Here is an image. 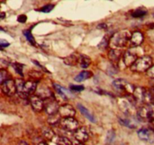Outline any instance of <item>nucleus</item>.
Returning <instances> with one entry per match:
<instances>
[{
    "label": "nucleus",
    "mask_w": 154,
    "mask_h": 145,
    "mask_svg": "<svg viewBox=\"0 0 154 145\" xmlns=\"http://www.w3.org/2000/svg\"><path fill=\"white\" fill-rule=\"evenodd\" d=\"M147 13V11L145 8H140L136 9L135 11H134L132 13V16L135 18H140L142 17L145 16Z\"/></svg>",
    "instance_id": "obj_24"
},
{
    "label": "nucleus",
    "mask_w": 154,
    "mask_h": 145,
    "mask_svg": "<svg viewBox=\"0 0 154 145\" xmlns=\"http://www.w3.org/2000/svg\"><path fill=\"white\" fill-rule=\"evenodd\" d=\"M10 45L8 41L5 40V39H0V48H5Z\"/></svg>",
    "instance_id": "obj_38"
},
{
    "label": "nucleus",
    "mask_w": 154,
    "mask_h": 145,
    "mask_svg": "<svg viewBox=\"0 0 154 145\" xmlns=\"http://www.w3.org/2000/svg\"><path fill=\"white\" fill-rule=\"evenodd\" d=\"M72 144L73 145H84L82 142H80V141L75 140V141H72Z\"/></svg>",
    "instance_id": "obj_41"
},
{
    "label": "nucleus",
    "mask_w": 154,
    "mask_h": 145,
    "mask_svg": "<svg viewBox=\"0 0 154 145\" xmlns=\"http://www.w3.org/2000/svg\"><path fill=\"white\" fill-rule=\"evenodd\" d=\"M18 145H29L28 144H27L26 142V141H21L19 143V144Z\"/></svg>",
    "instance_id": "obj_43"
},
{
    "label": "nucleus",
    "mask_w": 154,
    "mask_h": 145,
    "mask_svg": "<svg viewBox=\"0 0 154 145\" xmlns=\"http://www.w3.org/2000/svg\"><path fill=\"white\" fill-rule=\"evenodd\" d=\"M2 92L8 96H12L17 93V87L15 81L8 79L1 84Z\"/></svg>",
    "instance_id": "obj_8"
},
{
    "label": "nucleus",
    "mask_w": 154,
    "mask_h": 145,
    "mask_svg": "<svg viewBox=\"0 0 154 145\" xmlns=\"http://www.w3.org/2000/svg\"><path fill=\"white\" fill-rule=\"evenodd\" d=\"M79 64L83 69H87L91 64V60L89 57L86 55H80L79 57Z\"/></svg>",
    "instance_id": "obj_21"
},
{
    "label": "nucleus",
    "mask_w": 154,
    "mask_h": 145,
    "mask_svg": "<svg viewBox=\"0 0 154 145\" xmlns=\"http://www.w3.org/2000/svg\"><path fill=\"white\" fill-rule=\"evenodd\" d=\"M5 0H0V2H4Z\"/></svg>",
    "instance_id": "obj_46"
},
{
    "label": "nucleus",
    "mask_w": 154,
    "mask_h": 145,
    "mask_svg": "<svg viewBox=\"0 0 154 145\" xmlns=\"http://www.w3.org/2000/svg\"><path fill=\"white\" fill-rule=\"evenodd\" d=\"M133 96L135 101H138L144 103L145 105H149L153 102V96L150 90H146L143 87H137L135 89L133 93Z\"/></svg>",
    "instance_id": "obj_2"
},
{
    "label": "nucleus",
    "mask_w": 154,
    "mask_h": 145,
    "mask_svg": "<svg viewBox=\"0 0 154 145\" xmlns=\"http://www.w3.org/2000/svg\"><path fill=\"white\" fill-rule=\"evenodd\" d=\"M152 66V59L149 56H143L139 57L131 66V70L136 72H147Z\"/></svg>",
    "instance_id": "obj_3"
},
{
    "label": "nucleus",
    "mask_w": 154,
    "mask_h": 145,
    "mask_svg": "<svg viewBox=\"0 0 154 145\" xmlns=\"http://www.w3.org/2000/svg\"><path fill=\"white\" fill-rule=\"evenodd\" d=\"M109 41L110 39H108L107 37H104L103 39L101 41L100 43L98 45V48L101 50H105L108 48V46L109 45Z\"/></svg>",
    "instance_id": "obj_28"
},
{
    "label": "nucleus",
    "mask_w": 154,
    "mask_h": 145,
    "mask_svg": "<svg viewBox=\"0 0 154 145\" xmlns=\"http://www.w3.org/2000/svg\"><path fill=\"white\" fill-rule=\"evenodd\" d=\"M54 90L57 91V93L59 95H60V96H62L63 99H67L68 97H71L72 96V94L69 90H66L60 84H54Z\"/></svg>",
    "instance_id": "obj_16"
},
{
    "label": "nucleus",
    "mask_w": 154,
    "mask_h": 145,
    "mask_svg": "<svg viewBox=\"0 0 154 145\" xmlns=\"http://www.w3.org/2000/svg\"><path fill=\"white\" fill-rule=\"evenodd\" d=\"M37 95L38 96H40L42 99H48V98L52 97V93H51V90H49L48 87H42L40 89L38 90V93Z\"/></svg>",
    "instance_id": "obj_20"
},
{
    "label": "nucleus",
    "mask_w": 154,
    "mask_h": 145,
    "mask_svg": "<svg viewBox=\"0 0 154 145\" xmlns=\"http://www.w3.org/2000/svg\"><path fill=\"white\" fill-rule=\"evenodd\" d=\"M23 35L26 38L27 41L29 42L30 44H32V45H36V42L35 41L34 37H33L31 31L30 30H24L23 31Z\"/></svg>",
    "instance_id": "obj_25"
},
{
    "label": "nucleus",
    "mask_w": 154,
    "mask_h": 145,
    "mask_svg": "<svg viewBox=\"0 0 154 145\" xmlns=\"http://www.w3.org/2000/svg\"><path fill=\"white\" fill-rule=\"evenodd\" d=\"M9 74L5 69H0V84H2L5 81L9 79Z\"/></svg>",
    "instance_id": "obj_27"
},
{
    "label": "nucleus",
    "mask_w": 154,
    "mask_h": 145,
    "mask_svg": "<svg viewBox=\"0 0 154 145\" xmlns=\"http://www.w3.org/2000/svg\"><path fill=\"white\" fill-rule=\"evenodd\" d=\"M29 102L32 108L35 112H41L44 109V100L38 95H33L29 98Z\"/></svg>",
    "instance_id": "obj_10"
},
{
    "label": "nucleus",
    "mask_w": 154,
    "mask_h": 145,
    "mask_svg": "<svg viewBox=\"0 0 154 145\" xmlns=\"http://www.w3.org/2000/svg\"><path fill=\"white\" fill-rule=\"evenodd\" d=\"M119 122L123 126L130 128V129H135L137 126L136 123L134 121V120H131V119L129 118H119Z\"/></svg>",
    "instance_id": "obj_22"
},
{
    "label": "nucleus",
    "mask_w": 154,
    "mask_h": 145,
    "mask_svg": "<svg viewBox=\"0 0 154 145\" xmlns=\"http://www.w3.org/2000/svg\"><path fill=\"white\" fill-rule=\"evenodd\" d=\"M44 136L48 140H52L54 137V132L50 129H45L43 131Z\"/></svg>",
    "instance_id": "obj_32"
},
{
    "label": "nucleus",
    "mask_w": 154,
    "mask_h": 145,
    "mask_svg": "<svg viewBox=\"0 0 154 145\" xmlns=\"http://www.w3.org/2000/svg\"><path fill=\"white\" fill-rule=\"evenodd\" d=\"M138 117L143 120L153 121L154 120V104H149L141 107L138 111Z\"/></svg>",
    "instance_id": "obj_4"
},
{
    "label": "nucleus",
    "mask_w": 154,
    "mask_h": 145,
    "mask_svg": "<svg viewBox=\"0 0 154 145\" xmlns=\"http://www.w3.org/2000/svg\"><path fill=\"white\" fill-rule=\"evenodd\" d=\"M79 57L80 56L78 57L75 54H72V55H70L69 57L65 58L64 63L69 66H75L79 62Z\"/></svg>",
    "instance_id": "obj_23"
},
{
    "label": "nucleus",
    "mask_w": 154,
    "mask_h": 145,
    "mask_svg": "<svg viewBox=\"0 0 154 145\" xmlns=\"http://www.w3.org/2000/svg\"><path fill=\"white\" fill-rule=\"evenodd\" d=\"M147 75L150 78H154V65H152L151 67L147 71Z\"/></svg>",
    "instance_id": "obj_37"
},
{
    "label": "nucleus",
    "mask_w": 154,
    "mask_h": 145,
    "mask_svg": "<svg viewBox=\"0 0 154 145\" xmlns=\"http://www.w3.org/2000/svg\"><path fill=\"white\" fill-rule=\"evenodd\" d=\"M144 42V35L140 31H135L132 34L130 39V44L133 48L139 47Z\"/></svg>",
    "instance_id": "obj_15"
},
{
    "label": "nucleus",
    "mask_w": 154,
    "mask_h": 145,
    "mask_svg": "<svg viewBox=\"0 0 154 145\" xmlns=\"http://www.w3.org/2000/svg\"><path fill=\"white\" fill-rule=\"evenodd\" d=\"M108 57L113 63H118L121 57V51L119 49H111L108 54Z\"/></svg>",
    "instance_id": "obj_18"
},
{
    "label": "nucleus",
    "mask_w": 154,
    "mask_h": 145,
    "mask_svg": "<svg viewBox=\"0 0 154 145\" xmlns=\"http://www.w3.org/2000/svg\"><path fill=\"white\" fill-rule=\"evenodd\" d=\"M113 85L114 87H115L116 88L120 90H125L127 93H132L133 94L134 90H135V87H134L132 84H130L129 83H128L126 80L122 79H116L113 81Z\"/></svg>",
    "instance_id": "obj_9"
},
{
    "label": "nucleus",
    "mask_w": 154,
    "mask_h": 145,
    "mask_svg": "<svg viewBox=\"0 0 154 145\" xmlns=\"http://www.w3.org/2000/svg\"><path fill=\"white\" fill-rule=\"evenodd\" d=\"M78 107L81 114H82L86 118L88 119V120H90V122H92V123H96V119H95V117H93V114H92L84 106V105H82L81 104H78Z\"/></svg>",
    "instance_id": "obj_17"
},
{
    "label": "nucleus",
    "mask_w": 154,
    "mask_h": 145,
    "mask_svg": "<svg viewBox=\"0 0 154 145\" xmlns=\"http://www.w3.org/2000/svg\"><path fill=\"white\" fill-rule=\"evenodd\" d=\"M37 86L38 84L36 83V81H26V82H25V84H24L22 92L18 93V95H19L22 99H27L29 95H32L34 92H35L36 89H37Z\"/></svg>",
    "instance_id": "obj_7"
},
{
    "label": "nucleus",
    "mask_w": 154,
    "mask_h": 145,
    "mask_svg": "<svg viewBox=\"0 0 154 145\" xmlns=\"http://www.w3.org/2000/svg\"><path fill=\"white\" fill-rule=\"evenodd\" d=\"M32 62H33V63H35V64H36V65H37L38 66H39V67H40L41 69H43V70H45V72H48V71L47 70V69H45V67H44V66H40V64H39V63H38L37 61H34V60H32Z\"/></svg>",
    "instance_id": "obj_40"
},
{
    "label": "nucleus",
    "mask_w": 154,
    "mask_h": 145,
    "mask_svg": "<svg viewBox=\"0 0 154 145\" xmlns=\"http://www.w3.org/2000/svg\"><path fill=\"white\" fill-rule=\"evenodd\" d=\"M54 8V5L49 4L44 6V7L42 8L39 11H40L41 12H43V13H49V12H51Z\"/></svg>",
    "instance_id": "obj_33"
},
{
    "label": "nucleus",
    "mask_w": 154,
    "mask_h": 145,
    "mask_svg": "<svg viewBox=\"0 0 154 145\" xmlns=\"http://www.w3.org/2000/svg\"><path fill=\"white\" fill-rule=\"evenodd\" d=\"M71 90L77 92H81L84 90V87L83 85H71L70 86Z\"/></svg>",
    "instance_id": "obj_35"
},
{
    "label": "nucleus",
    "mask_w": 154,
    "mask_h": 145,
    "mask_svg": "<svg viewBox=\"0 0 154 145\" xmlns=\"http://www.w3.org/2000/svg\"><path fill=\"white\" fill-rule=\"evenodd\" d=\"M153 104H154V99H153Z\"/></svg>",
    "instance_id": "obj_47"
},
{
    "label": "nucleus",
    "mask_w": 154,
    "mask_h": 145,
    "mask_svg": "<svg viewBox=\"0 0 154 145\" xmlns=\"http://www.w3.org/2000/svg\"><path fill=\"white\" fill-rule=\"evenodd\" d=\"M38 145H48V144H47V143H45V142H41Z\"/></svg>",
    "instance_id": "obj_44"
},
{
    "label": "nucleus",
    "mask_w": 154,
    "mask_h": 145,
    "mask_svg": "<svg viewBox=\"0 0 154 145\" xmlns=\"http://www.w3.org/2000/svg\"><path fill=\"white\" fill-rule=\"evenodd\" d=\"M57 144L58 145H73L72 141H71L70 140L66 138H60Z\"/></svg>",
    "instance_id": "obj_34"
},
{
    "label": "nucleus",
    "mask_w": 154,
    "mask_h": 145,
    "mask_svg": "<svg viewBox=\"0 0 154 145\" xmlns=\"http://www.w3.org/2000/svg\"><path fill=\"white\" fill-rule=\"evenodd\" d=\"M0 31H5V29L2 28V27L0 26Z\"/></svg>",
    "instance_id": "obj_45"
},
{
    "label": "nucleus",
    "mask_w": 154,
    "mask_h": 145,
    "mask_svg": "<svg viewBox=\"0 0 154 145\" xmlns=\"http://www.w3.org/2000/svg\"><path fill=\"white\" fill-rule=\"evenodd\" d=\"M147 36H148L149 40L154 43V27H152L147 31Z\"/></svg>",
    "instance_id": "obj_36"
},
{
    "label": "nucleus",
    "mask_w": 154,
    "mask_h": 145,
    "mask_svg": "<svg viewBox=\"0 0 154 145\" xmlns=\"http://www.w3.org/2000/svg\"><path fill=\"white\" fill-rule=\"evenodd\" d=\"M115 132L113 130H110L109 132H108V134H107V143H108V144H111V143L114 141V139H115Z\"/></svg>",
    "instance_id": "obj_31"
},
{
    "label": "nucleus",
    "mask_w": 154,
    "mask_h": 145,
    "mask_svg": "<svg viewBox=\"0 0 154 145\" xmlns=\"http://www.w3.org/2000/svg\"><path fill=\"white\" fill-rule=\"evenodd\" d=\"M58 113L62 118H66V117H74L76 111L72 105L66 104L60 107Z\"/></svg>",
    "instance_id": "obj_11"
},
{
    "label": "nucleus",
    "mask_w": 154,
    "mask_h": 145,
    "mask_svg": "<svg viewBox=\"0 0 154 145\" xmlns=\"http://www.w3.org/2000/svg\"><path fill=\"white\" fill-rule=\"evenodd\" d=\"M92 76H93V73L91 72H89V71H83L81 73L78 74V75H76V77L75 78V81H77V82H81V81H84L89 79Z\"/></svg>",
    "instance_id": "obj_19"
},
{
    "label": "nucleus",
    "mask_w": 154,
    "mask_h": 145,
    "mask_svg": "<svg viewBox=\"0 0 154 145\" xmlns=\"http://www.w3.org/2000/svg\"><path fill=\"white\" fill-rule=\"evenodd\" d=\"M123 62L126 67H131L138 60V55L132 51H126L123 56Z\"/></svg>",
    "instance_id": "obj_13"
},
{
    "label": "nucleus",
    "mask_w": 154,
    "mask_h": 145,
    "mask_svg": "<svg viewBox=\"0 0 154 145\" xmlns=\"http://www.w3.org/2000/svg\"><path fill=\"white\" fill-rule=\"evenodd\" d=\"M59 125L62 129L68 132H75L79 128V123L74 117L62 118L59 122Z\"/></svg>",
    "instance_id": "obj_6"
},
{
    "label": "nucleus",
    "mask_w": 154,
    "mask_h": 145,
    "mask_svg": "<svg viewBox=\"0 0 154 145\" xmlns=\"http://www.w3.org/2000/svg\"><path fill=\"white\" fill-rule=\"evenodd\" d=\"M74 137H75V140L84 143L88 139L89 134L86 128L81 127L78 128L76 131L74 132Z\"/></svg>",
    "instance_id": "obj_14"
},
{
    "label": "nucleus",
    "mask_w": 154,
    "mask_h": 145,
    "mask_svg": "<svg viewBox=\"0 0 154 145\" xmlns=\"http://www.w3.org/2000/svg\"><path fill=\"white\" fill-rule=\"evenodd\" d=\"M12 66L14 69V70L16 71L17 73L19 74L20 76H23V66L22 64L18 63H14L12 64Z\"/></svg>",
    "instance_id": "obj_29"
},
{
    "label": "nucleus",
    "mask_w": 154,
    "mask_h": 145,
    "mask_svg": "<svg viewBox=\"0 0 154 145\" xmlns=\"http://www.w3.org/2000/svg\"><path fill=\"white\" fill-rule=\"evenodd\" d=\"M131 34L130 32L127 29L120 30L113 35L110 39L109 46L111 49H120L124 48L129 42H130Z\"/></svg>",
    "instance_id": "obj_1"
},
{
    "label": "nucleus",
    "mask_w": 154,
    "mask_h": 145,
    "mask_svg": "<svg viewBox=\"0 0 154 145\" xmlns=\"http://www.w3.org/2000/svg\"><path fill=\"white\" fill-rule=\"evenodd\" d=\"M138 135L140 139L142 141H147V142H153L154 141V133L152 130L147 129V128H143L138 130Z\"/></svg>",
    "instance_id": "obj_12"
},
{
    "label": "nucleus",
    "mask_w": 154,
    "mask_h": 145,
    "mask_svg": "<svg viewBox=\"0 0 154 145\" xmlns=\"http://www.w3.org/2000/svg\"><path fill=\"white\" fill-rule=\"evenodd\" d=\"M61 117L60 116V114H59V113H57V114H54V115H51L49 116V119H48V123H50V124H57V123H59V122H60V120H61Z\"/></svg>",
    "instance_id": "obj_26"
},
{
    "label": "nucleus",
    "mask_w": 154,
    "mask_h": 145,
    "mask_svg": "<svg viewBox=\"0 0 154 145\" xmlns=\"http://www.w3.org/2000/svg\"><path fill=\"white\" fill-rule=\"evenodd\" d=\"M27 20V17L25 14H21L20 15L17 17V21L20 23H24L26 22Z\"/></svg>",
    "instance_id": "obj_39"
},
{
    "label": "nucleus",
    "mask_w": 154,
    "mask_h": 145,
    "mask_svg": "<svg viewBox=\"0 0 154 145\" xmlns=\"http://www.w3.org/2000/svg\"><path fill=\"white\" fill-rule=\"evenodd\" d=\"M5 13L2 12V13H0V20H3L5 18Z\"/></svg>",
    "instance_id": "obj_42"
},
{
    "label": "nucleus",
    "mask_w": 154,
    "mask_h": 145,
    "mask_svg": "<svg viewBox=\"0 0 154 145\" xmlns=\"http://www.w3.org/2000/svg\"><path fill=\"white\" fill-rule=\"evenodd\" d=\"M15 84H16L17 87V93H20L22 92L23 87L25 81L22 79H16L15 80Z\"/></svg>",
    "instance_id": "obj_30"
},
{
    "label": "nucleus",
    "mask_w": 154,
    "mask_h": 145,
    "mask_svg": "<svg viewBox=\"0 0 154 145\" xmlns=\"http://www.w3.org/2000/svg\"><path fill=\"white\" fill-rule=\"evenodd\" d=\"M60 107L58 102L53 96L44 100V109L49 116L57 114Z\"/></svg>",
    "instance_id": "obj_5"
}]
</instances>
